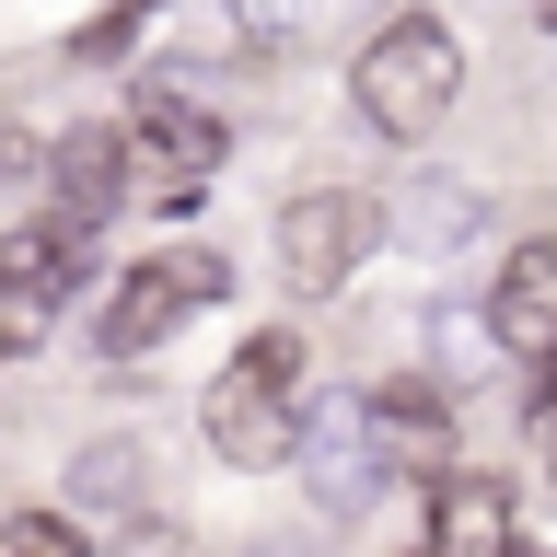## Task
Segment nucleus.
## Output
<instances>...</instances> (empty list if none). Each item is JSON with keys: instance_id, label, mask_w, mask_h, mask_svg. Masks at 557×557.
I'll use <instances>...</instances> for the list:
<instances>
[{"instance_id": "f257e3e1", "label": "nucleus", "mask_w": 557, "mask_h": 557, "mask_svg": "<svg viewBox=\"0 0 557 557\" xmlns=\"http://www.w3.org/2000/svg\"><path fill=\"white\" fill-rule=\"evenodd\" d=\"M302 337L290 325H256V337L209 372L198 395V442L221 453V465H244V476H268V465H290V418H302Z\"/></svg>"}, {"instance_id": "f03ea898", "label": "nucleus", "mask_w": 557, "mask_h": 557, "mask_svg": "<svg viewBox=\"0 0 557 557\" xmlns=\"http://www.w3.org/2000/svg\"><path fill=\"white\" fill-rule=\"evenodd\" d=\"M348 104L383 139H442V116L465 104V35L442 12H395V24L348 59Z\"/></svg>"}, {"instance_id": "7ed1b4c3", "label": "nucleus", "mask_w": 557, "mask_h": 557, "mask_svg": "<svg viewBox=\"0 0 557 557\" xmlns=\"http://www.w3.org/2000/svg\"><path fill=\"white\" fill-rule=\"evenodd\" d=\"M221 290H233V268H221L209 244H163V256H139V268L104 290L94 348H104V360H151V348H163L198 302H221Z\"/></svg>"}, {"instance_id": "20e7f679", "label": "nucleus", "mask_w": 557, "mask_h": 557, "mask_svg": "<svg viewBox=\"0 0 557 557\" xmlns=\"http://www.w3.org/2000/svg\"><path fill=\"white\" fill-rule=\"evenodd\" d=\"M290 476L313 487V511L325 522H360L383 499V442H372V395H302V418H290Z\"/></svg>"}, {"instance_id": "39448f33", "label": "nucleus", "mask_w": 557, "mask_h": 557, "mask_svg": "<svg viewBox=\"0 0 557 557\" xmlns=\"http://www.w3.org/2000/svg\"><path fill=\"white\" fill-rule=\"evenodd\" d=\"M116 139H128L139 186H151L163 209H186L209 174H221V151H233V128H221L198 94H174V82H128V116H116Z\"/></svg>"}, {"instance_id": "423d86ee", "label": "nucleus", "mask_w": 557, "mask_h": 557, "mask_svg": "<svg viewBox=\"0 0 557 557\" xmlns=\"http://www.w3.org/2000/svg\"><path fill=\"white\" fill-rule=\"evenodd\" d=\"M383 209L360 186H302V198H278V278H290V302H325L348 290V268L372 256Z\"/></svg>"}, {"instance_id": "0eeeda50", "label": "nucleus", "mask_w": 557, "mask_h": 557, "mask_svg": "<svg viewBox=\"0 0 557 557\" xmlns=\"http://www.w3.org/2000/svg\"><path fill=\"white\" fill-rule=\"evenodd\" d=\"M372 442H383V476H453V465H465V430H453V395L430 372H395L372 395Z\"/></svg>"}, {"instance_id": "6e6552de", "label": "nucleus", "mask_w": 557, "mask_h": 557, "mask_svg": "<svg viewBox=\"0 0 557 557\" xmlns=\"http://www.w3.org/2000/svg\"><path fill=\"white\" fill-rule=\"evenodd\" d=\"M487 348L511 360H557V233H522L487 278Z\"/></svg>"}, {"instance_id": "1a4fd4ad", "label": "nucleus", "mask_w": 557, "mask_h": 557, "mask_svg": "<svg viewBox=\"0 0 557 557\" xmlns=\"http://www.w3.org/2000/svg\"><path fill=\"white\" fill-rule=\"evenodd\" d=\"M128 198H139V163H128V139L104 128V116L47 139V209H70V221H94V233H104Z\"/></svg>"}, {"instance_id": "9d476101", "label": "nucleus", "mask_w": 557, "mask_h": 557, "mask_svg": "<svg viewBox=\"0 0 557 557\" xmlns=\"http://www.w3.org/2000/svg\"><path fill=\"white\" fill-rule=\"evenodd\" d=\"M511 546H522V522L499 476H476V465L430 476V557H511Z\"/></svg>"}, {"instance_id": "9b49d317", "label": "nucleus", "mask_w": 557, "mask_h": 557, "mask_svg": "<svg viewBox=\"0 0 557 557\" xmlns=\"http://www.w3.org/2000/svg\"><path fill=\"white\" fill-rule=\"evenodd\" d=\"M476 221H487V186H476V174H418L407 198L383 209V233L418 244V256H453V244H476Z\"/></svg>"}, {"instance_id": "f8f14e48", "label": "nucleus", "mask_w": 557, "mask_h": 557, "mask_svg": "<svg viewBox=\"0 0 557 557\" xmlns=\"http://www.w3.org/2000/svg\"><path fill=\"white\" fill-rule=\"evenodd\" d=\"M94 221H70V209H35V221H12V244H0V278H24V290H47V302H70V278L94 268Z\"/></svg>"}, {"instance_id": "ddd939ff", "label": "nucleus", "mask_w": 557, "mask_h": 557, "mask_svg": "<svg viewBox=\"0 0 557 557\" xmlns=\"http://www.w3.org/2000/svg\"><path fill=\"white\" fill-rule=\"evenodd\" d=\"M139 442H82L70 453V511H139Z\"/></svg>"}, {"instance_id": "4468645a", "label": "nucleus", "mask_w": 557, "mask_h": 557, "mask_svg": "<svg viewBox=\"0 0 557 557\" xmlns=\"http://www.w3.org/2000/svg\"><path fill=\"white\" fill-rule=\"evenodd\" d=\"M0 557H94V546L70 534V511H12L0 522Z\"/></svg>"}, {"instance_id": "2eb2a0df", "label": "nucleus", "mask_w": 557, "mask_h": 557, "mask_svg": "<svg viewBox=\"0 0 557 557\" xmlns=\"http://www.w3.org/2000/svg\"><path fill=\"white\" fill-rule=\"evenodd\" d=\"M47 313H59L47 290H24V278H0V348H35V337H47Z\"/></svg>"}, {"instance_id": "dca6fc26", "label": "nucleus", "mask_w": 557, "mask_h": 557, "mask_svg": "<svg viewBox=\"0 0 557 557\" xmlns=\"http://www.w3.org/2000/svg\"><path fill=\"white\" fill-rule=\"evenodd\" d=\"M94 557H198V546H186L174 522H128V534H116V546H94Z\"/></svg>"}, {"instance_id": "f3484780", "label": "nucleus", "mask_w": 557, "mask_h": 557, "mask_svg": "<svg viewBox=\"0 0 557 557\" xmlns=\"http://www.w3.org/2000/svg\"><path fill=\"white\" fill-rule=\"evenodd\" d=\"M116 47H128V12H104V24L70 35V59H116Z\"/></svg>"}, {"instance_id": "a211bd4d", "label": "nucleus", "mask_w": 557, "mask_h": 557, "mask_svg": "<svg viewBox=\"0 0 557 557\" xmlns=\"http://www.w3.org/2000/svg\"><path fill=\"white\" fill-rule=\"evenodd\" d=\"M534 465H546V476H557V395H546V407H534Z\"/></svg>"}, {"instance_id": "6ab92c4d", "label": "nucleus", "mask_w": 557, "mask_h": 557, "mask_svg": "<svg viewBox=\"0 0 557 557\" xmlns=\"http://www.w3.org/2000/svg\"><path fill=\"white\" fill-rule=\"evenodd\" d=\"M534 24H546V35H557V0H534Z\"/></svg>"}, {"instance_id": "aec40b11", "label": "nucleus", "mask_w": 557, "mask_h": 557, "mask_svg": "<svg viewBox=\"0 0 557 557\" xmlns=\"http://www.w3.org/2000/svg\"><path fill=\"white\" fill-rule=\"evenodd\" d=\"M116 12H151V0H116Z\"/></svg>"}, {"instance_id": "412c9836", "label": "nucleus", "mask_w": 557, "mask_h": 557, "mask_svg": "<svg viewBox=\"0 0 557 557\" xmlns=\"http://www.w3.org/2000/svg\"><path fill=\"white\" fill-rule=\"evenodd\" d=\"M546 395H557V383H546Z\"/></svg>"}, {"instance_id": "4be33fe9", "label": "nucleus", "mask_w": 557, "mask_h": 557, "mask_svg": "<svg viewBox=\"0 0 557 557\" xmlns=\"http://www.w3.org/2000/svg\"><path fill=\"white\" fill-rule=\"evenodd\" d=\"M418 557H430V546H418Z\"/></svg>"}]
</instances>
